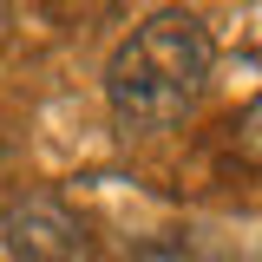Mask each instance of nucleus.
<instances>
[{
	"instance_id": "nucleus-1",
	"label": "nucleus",
	"mask_w": 262,
	"mask_h": 262,
	"mask_svg": "<svg viewBox=\"0 0 262 262\" xmlns=\"http://www.w3.org/2000/svg\"><path fill=\"white\" fill-rule=\"evenodd\" d=\"M210 33L196 13H158L131 33L105 66V98L125 131H164L190 118V105L210 85Z\"/></svg>"
},
{
	"instance_id": "nucleus-2",
	"label": "nucleus",
	"mask_w": 262,
	"mask_h": 262,
	"mask_svg": "<svg viewBox=\"0 0 262 262\" xmlns=\"http://www.w3.org/2000/svg\"><path fill=\"white\" fill-rule=\"evenodd\" d=\"M0 243L20 262H79L85 256V229L79 216L53 196H13L0 216Z\"/></svg>"
},
{
	"instance_id": "nucleus-3",
	"label": "nucleus",
	"mask_w": 262,
	"mask_h": 262,
	"mask_svg": "<svg viewBox=\"0 0 262 262\" xmlns=\"http://www.w3.org/2000/svg\"><path fill=\"white\" fill-rule=\"evenodd\" d=\"M243 144H249V151L262 158V98L249 105V118H243Z\"/></svg>"
}]
</instances>
